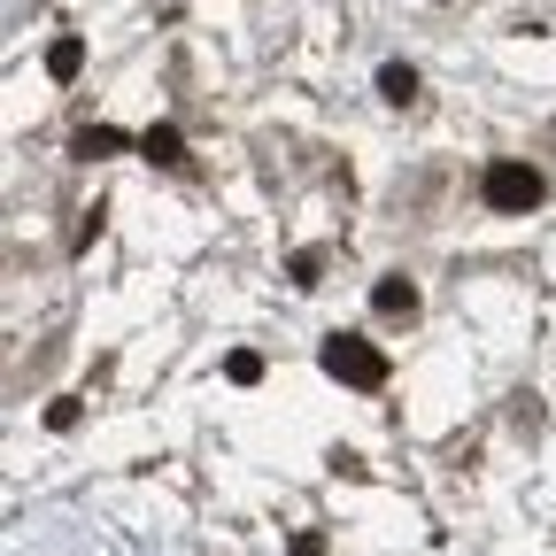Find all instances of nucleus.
Returning a JSON list of instances; mask_svg holds the SVG:
<instances>
[{"mask_svg":"<svg viewBox=\"0 0 556 556\" xmlns=\"http://www.w3.org/2000/svg\"><path fill=\"white\" fill-rule=\"evenodd\" d=\"M317 364H325L340 387H364V394H371V387H387V356H379L364 332H332V340L317 348Z\"/></svg>","mask_w":556,"mask_h":556,"instance_id":"obj_1","label":"nucleus"},{"mask_svg":"<svg viewBox=\"0 0 556 556\" xmlns=\"http://www.w3.org/2000/svg\"><path fill=\"white\" fill-rule=\"evenodd\" d=\"M479 193H486V208H503V217H526V208L541 201V170L533 163H486Z\"/></svg>","mask_w":556,"mask_h":556,"instance_id":"obj_2","label":"nucleus"},{"mask_svg":"<svg viewBox=\"0 0 556 556\" xmlns=\"http://www.w3.org/2000/svg\"><path fill=\"white\" fill-rule=\"evenodd\" d=\"M371 309L409 325V317H417V287H409V278H379V287H371Z\"/></svg>","mask_w":556,"mask_h":556,"instance_id":"obj_3","label":"nucleus"},{"mask_svg":"<svg viewBox=\"0 0 556 556\" xmlns=\"http://www.w3.org/2000/svg\"><path fill=\"white\" fill-rule=\"evenodd\" d=\"M78 70H86V39H70V31H62V39L47 47V78H54V86H70Z\"/></svg>","mask_w":556,"mask_h":556,"instance_id":"obj_4","label":"nucleus"},{"mask_svg":"<svg viewBox=\"0 0 556 556\" xmlns=\"http://www.w3.org/2000/svg\"><path fill=\"white\" fill-rule=\"evenodd\" d=\"M139 155H148V163H186L178 124H148V131H139Z\"/></svg>","mask_w":556,"mask_h":556,"instance_id":"obj_5","label":"nucleus"},{"mask_svg":"<svg viewBox=\"0 0 556 556\" xmlns=\"http://www.w3.org/2000/svg\"><path fill=\"white\" fill-rule=\"evenodd\" d=\"M379 93H387L394 109H402V101H417V70H409V62H387V70H379Z\"/></svg>","mask_w":556,"mask_h":556,"instance_id":"obj_6","label":"nucleus"},{"mask_svg":"<svg viewBox=\"0 0 556 556\" xmlns=\"http://www.w3.org/2000/svg\"><path fill=\"white\" fill-rule=\"evenodd\" d=\"M116 148H124L116 124H86V131H78V155H116Z\"/></svg>","mask_w":556,"mask_h":556,"instance_id":"obj_7","label":"nucleus"},{"mask_svg":"<svg viewBox=\"0 0 556 556\" xmlns=\"http://www.w3.org/2000/svg\"><path fill=\"white\" fill-rule=\"evenodd\" d=\"M225 379H232V387H255V379H263V356H255V348H232V356H225Z\"/></svg>","mask_w":556,"mask_h":556,"instance_id":"obj_8","label":"nucleus"},{"mask_svg":"<svg viewBox=\"0 0 556 556\" xmlns=\"http://www.w3.org/2000/svg\"><path fill=\"white\" fill-rule=\"evenodd\" d=\"M287 556H325V533H294V548Z\"/></svg>","mask_w":556,"mask_h":556,"instance_id":"obj_9","label":"nucleus"}]
</instances>
